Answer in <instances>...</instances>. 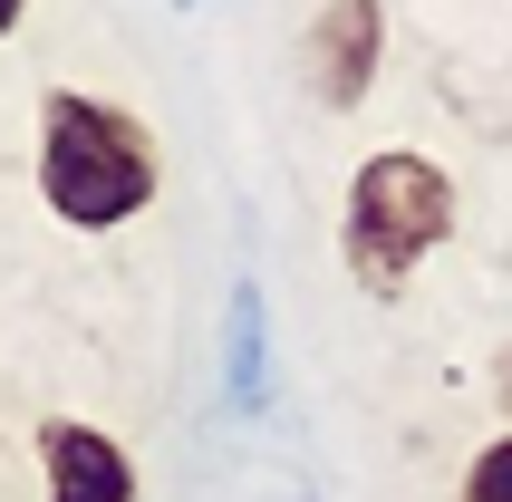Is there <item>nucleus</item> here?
<instances>
[{
    "label": "nucleus",
    "instance_id": "f257e3e1",
    "mask_svg": "<svg viewBox=\"0 0 512 502\" xmlns=\"http://www.w3.org/2000/svg\"><path fill=\"white\" fill-rule=\"evenodd\" d=\"M165 194V145L136 107L87 97V87H39V203L68 232H126Z\"/></svg>",
    "mask_w": 512,
    "mask_h": 502
},
{
    "label": "nucleus",
    "instance_id": "f03ea898",
    "mask_svg": "<svg viewBox=\"0 0 512 502\" xmlns=\"http://www.w3.org/2000/svg\"><path fill=\"white\" fill-rule=\"evenodd\" d=\"M455 223H464L455 174L435 165V155H416V145H377L368 165L348 174L339 261H348V280H358L368 300H406V280L455 242Z\"/></svg>",
    "mask_w": 512,
    "mask_h": 502
},
{
    "label": "nucleus",
    "instance_id": "7ed1b4c3",
    "mask_svg": "<svg viewBox=\"0 0 512 502\" xmlns=\"http://www.w3.org/2000/svg\"><path fill=\"white\" fill-rule=\"evenodd\" d=\"M310 97L319 107H368V87L377 68H387V10L377 0H319V20H310Z\"/></svg>",
    "mask_w": 512,
    "mask_h": 502
},
{
    "label": "nucleus",
    "instance_id": "20e7f679",
    "mask_svg": "<svg viewBox=\"0 0 512 502\" xmlns=\"http://www.w3.org/2000/svg\"><path fill=\"white\" fill-rule=\"evenodd\" d=\"M39 483H49V502H145L136 454L116 445L107 425H78V416L39 425Z\"/></svg>",
    "mask_w": 512,
    "mask_h": 502
},
{
    "label": "nucleus",
    "instance_id": "39448f33",
    "mask_svg": "<svg viewBox=\"0 0 512 502\" xmlns=\"http://www.w3.org/2000/svg\"><path fill=\"white\" fill-rule=\"evenodd\" d=\"M223 406L271 416V300H261V280H232L223 300Z\"/></svg>",
    "mask_w": 512,
    "mask_h": 502
},
{
    "label": "nucleus",
    "instance_id": "423d86ee",
    "mask_svg": "<svg viewBox=\"0 0 512 502\" xmlns=\"http://www.w3.org/2000/svg\"><path fill=\"white\" fill-rule=\"evenodd\" d=\"M455 502H512V425L493 435V445H474V464H464V493Z\"/></svg>",
    "mask_w": 512,
    "mask_h": 502
},
{
    "label": "nucleus",
    "instance_id": "0eeeda50",
    "mask_svg": "<svg viewBox=\"0 0 512 502\" xmlns=\"http://www.w3.org/2000/svg\"><path fill=\"white\" fill-rule=\"evenodd\" d=\"M493 387H503V416H512V348L493 358Z\"/></svg>",
    "mask_w": 512,
    "mask_h": 502
},
{
    "label": "nucleus",
    "instance_id": "6e6552de",
    "mask_svg": "<svg viewBox=\"0 0 512 502\" xmlns=\"http://www.w3.org/2000/svg\"><path fill=\"white\" fill-rule=\"evenodd\" d=\"M29 20V0H0V39H10V29H20Z\"/></svg>",
    "mask_w": 512,
    "mask_h": 502
},
{
    "label": "nucleus",
    "instance_id": "1a4fd4ad",
    "mask_svg": "<svg viewBox=\"0 0 512 502\" xmlns=\"http://www.w3.org/2000/svg\"><path fill=\"white\" fill-rule=\"evenodd\" d=\"M165 10H203V0H165Z\"/></svg>",
    "mask_w": 512,
    "mask_h": 502
}]
</instances>
